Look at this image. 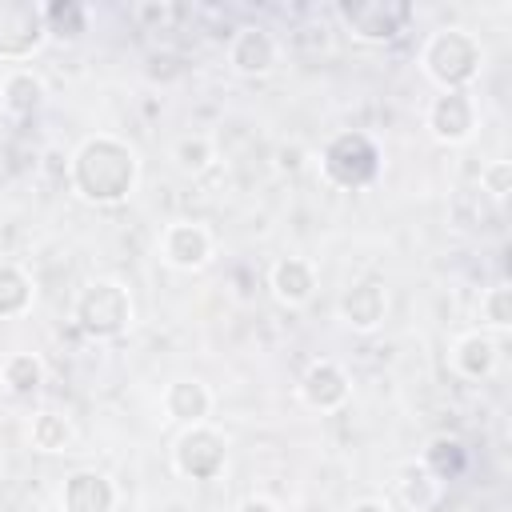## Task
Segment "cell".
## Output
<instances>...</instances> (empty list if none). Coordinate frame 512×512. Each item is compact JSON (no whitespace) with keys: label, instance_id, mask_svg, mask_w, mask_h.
<instances>
[{"label":"cell","instance_id":"6da1fadb","mask_svg":"<svg viewBox=\"0 0 512 512\" xmlns=\"http://www.w3.org/2000/svg\"><path fill=\"white\" fill-rule=\"evenodd\" d=\"M68 184L84 204L116 208L140 184V156L128 140L112 132L84 136L68 156Z\"/></svg>","mask_w":512,"mask_h":512},{"label":"cell","instance_id":"7a4b0ae2","mask_svg":"<svg viewBox=\"0 0 512 512\" xmlns=\"http://www.w3.org/2000/svg\"><path fill=\"white\" fill-rule=\"evenodd\" d=\"M420 68L440 92H468L484 68V44L468 28H436L420 48Z\"/></svg>","mask_w":512,"mask_h":512},{"label":"cell","instance_id":"3957f363","mask_svg":"<svg viewBox=\"0 0 512 512\" xmlns=\"http://www.w3.org/2000/svg\"><path fill=\"white\" fill-rule=\"evenodd\" d=\"M132 316V296L120 280H88L72 300V324L96 344L120 340L132 328Z\"/></svg>","mask_w":512,"mask_h":512},{"label":"cell","instance_id":"277c9868","mask_svg":"<svg viewBox=\"0 0 512 512\" xmlns=\"http://www.w3.org/2000/svg\"><path fill=\"white\" fill-rule=\"evenodd\" d=\"M340 24L360 44H388L408 32L416 20V8L408 0H340L336 4Z\"/></svg>","mask_w":512,"mask_h":512},{"label":"cell","instance_id":"5b68a950","mask_svg":"<svg viewBox=\"0 0 512 512\" xmlns=\"http://www.w3.org/2000/svg\"><path fill=\"white\" fill-rule=\"evenodd\" d=\"M320 172L336 188H364L380 172V148L364 132H336L320 148Z\"/></svg>","mask_w":512,"mask_h":512},{"label":"cell","instance_id":"8992f818","mask_svg":"<svg viewBox=\"0 0 512 512\" xmlns=\"http://www.w3.org/2000/svg\"><path fill=\"white\" fill-rule=\"evenodd\" d=\"M48 44L44 12L36 0H0V60L24 64Z\"/></svg>","mask_w":512,"mask_h":512},{"label":"cell","instance_id":"52a82bcc","mask_svg":"<svg viewBox=\"0 0 512 512\" xmlns=\"http://www.w3.org/2000/svg\"><path fill=\"white\" fill-rule=\"evenodd\" d=\"M228 464V440L212 424H192L172 444V468L184 480H216Z\"/></svg>","mask_w":512,"mask_h":512},{"label":"cell","instance_id":"ba28073f","mask_svg":"<svg viewBox=\"0 0 512 512\" xmlns=\"http://www.w3.org/2000/svg\"><path fill=\"white\" fill-rule=\"evenodd\" d=\"M228 64H232V72H240L248 80L268 76L280 64V40L264 24H240L228 36Z\"/></svg>","mask_w":512,"mask_h":512},{"label":"cell","instance_id":"9c48e42d","mask_svg":"<svg viewBox=\"0 0 512 512\" xmlns=\"http://www.w3.org/2000/svg\"><path fill=\"white\" fill-rule=\"evenodd\" d=\"M212 232L196 220H176L160 232V260L176 272H200L212 260Z\"/></svg>","mask_w":512,"mask_h":512},{"label":"cell","instance_id":"30bf717a","mask_svg":"<svg viewBox=\"0 0 512 512\" xmlns=\"http://www.w3.org/2000/svg\"><path fill=\"white\" fill-rule=\"evenodd\" d=\"M424 124H428L432 140H440V144H464L476 132V100L468 92H440V96H432Z\"/></svg>","mask_w":512,"mask_h":512},{"label":"cell","instance_id":"8fae6325","mask_svg":"<svg viewBox=\"0 0 512 512\" xmlns=\"http://www.w3.org/2000/svg\"><path fill=\"white\" fill-rule=\"evenodd\" d=\"M296 392H300V400H304L312 412H336V408L348 404L352 380H348V372H344L336 360H312V364L304 368Z\"/></svg>","mask_w":512,"mask_h":512},{"label":"cell","instance_id":"7c38bea8","mask_svg":"<svg viewBox=\"0 0 512 512\" xmlns=\"http://www.w3.org/2000/svg\"><path fill=\"white\" fill-rule=\"evenodd\" d=\"M336 312L352 332H376L384 324V312H388V292L380 280H352L340 292Z\"/></svg>","mask_w":512,"mask_h":512},{"label":"cell","instance_id":"4fadbf2b","mask_svg":"<svg viewBox=\"0 0 512 512\" xmlns=\"http://www.w3.org/2000/svg\"><path fill=\"white\" fill-rule=\"evenodd\" d=\"M60 508L64 512H112L116 508V484H112V476H104L96 468H80V472L64 476V484H60Z\"/></svg>","mask_w":512,"mask_h":512},{"label":"cell","instance_id":"5bb4252c","mask_svg":"<svg viewBox=\"0 0 512 512\" xmlns=\"http://www.w3.org/2000/svg\"><path fill=\"white\" fill-rule=\"evenodd\" d=\"M268 288L284 308H304L316 296V264L308 256H280L268 268Z\"/></svg>","mask_w":512,"mask_h":512},{"label":"cell","instance_id":"9a60e30c","mask_svg":"<svg viewBox=\"0 0 512 512\" xmlns=\"http://www.w3.org/2000/svg\"><path fill=\"white\" fill-rule=\"evenodd\" d=\"M160 404H164V416H168V420L192 428V424H208L212 392H208L204 380H196V376H180V380H172V384L164 388Z\"/></svg>","mask_w":512,"mask_h":512},{"label":"cell","instance_id":"2e32d148","mask_svg":"<svg viewBox=\"0 0 512 512\" xmlns=\"http://www.w3.org/2000/svg\"><path fill=\"white\" fill-rule=\"evenodd\" d=\"M44 100H48V88H44V80H40L32 68L16 64V68H8V72L0 76V108H4L8 116L28 120V116H36V112L44 108Z\"/></svg>","mask_w":512,"mask_h":512},{"label":"cell","instance_id":"e0dca14e","mask_svg":"<svg viewBox=\"0 0 512 512\" xmlns=\"http://www.w3.org/2000/svg\"><path fill=\"white\" fill-rule=\"evenodd\" d=\"M448 360H452L456 376H464V380H488L496 372V364H500V348H496V340L488 332L476 328V332L456 336Z\"/></svg>","mask_w":512,"mask_h":512},{"label":"cell","instance_id":"ac0fdd59","mask_svg":"<svg viewBox=\"0 0 512 512\" xmlns=\"http://www.w3.org/2000/svg\"><path fill=\"white\" fill-rule=\"evenodd\" d=\"M40 12H44V32L56 44H76L92 20V8L80 0H48V4H40Z\"/></svg>","mask_w":512,"mask_h":512},{"label":"cell","instance_id":"d6986e66","mask_svg":"<svg viewBox=\"0 0 512 512\" xmlns=\"http://www.w3.org/2000/svg\"><path fill=\"white\" fill-rule=\"evenodd\" d=\"M36 288L20 264H0V320H16L32 308Z\"/></svg>","mask_w":512,"mask_h":512},{"label":"cell","instance_id":"ffe728a7","mask_svg":"<svg viewBox=\"0 0 512 512\" xmlns=\"http://www.w3.org/2000/svg\"><path fill=\"white\" fill-rule=\"evenodd\" d=\"M0 380L12 396H36L44 388V360L36 352H12L0 368Z\"/></svg>","mask_w":512,"mask_h":512},{"label":"cell","instance_id":"44dd1931","mask_svg":"<svg viewBox=\"0 0 512 512\" xmlns=\"http://www.w3.org/2000/svg\"><path fill=\"white\" fill-rule=\"evenodd\" d=\"M72 436H76L72 432V420L64 412H52V408L36 412L32 424H28V440H32L36 452H68Z\"/></svg>","mask_w":512,"mask_h":512},{"label":"cell","instance_id":"7402d4cb","mask_svg":"<svg viewBox=\"0 0 512 512\" xmlns=\"http://www.w3.org/2000/svg\"><path fill=\"white\" fill-rule=\"evenodd\" d=\"M396 492H400V500L408 504V508H428L432 500H436V492H440V480L424 468V464H404L400 468V476H396Z\"/></svg>","mask_w":512,"mask_h":512},{"label":"cell","instance_id":"603a6c76","mask_svg":"<svg viewBox=\"0 0 512 512\" xmlns=\"http://www.w3.org/2000/svg\"><path fill=\"white\" fill-rule=\"evenodd\" d=\"M436 480H448L464 468V448L456 436H432L428 448H424V460H420Z\"/></svg>","mask_w":512,"mask_h":512},{"label":"cell","instance_id":"cb8c5ba5","mask_svg":"<svg viewBox=\"0 0 512 512\" xmlns=\"http://www.w3.org/2000/svg\"><path fill=\"white\" fill-rule=\"evenodd\" d=\"M172 160H176L180 172H192V176H196V172H204V168L216 160V152H212V140H208V136H200V132L192 136V132H188V136H180V140L172 144Z\"/></svg>","mask_w":512,"mask_h":512},{"label":"cell","instance_id":"d4e9b609","mask_svg":"<svg viewBox=\"0 0 512 512\" xmlns=\"http://www.w3.org/2000/svg\"><path fill=\"white\" fill-rule=\"evenodd\" d=\"M480 320L492 328V332H508L512 328V288L500 280L492 284L484 296H480Z\"/></svg>","mask_w":512,"mask_h":512},{"label":"cell","instance_id":"484cf974","mask_svg":"<svg viewBox=\"0 0 512 512\" xmlns=\"http://www.w3.org/2000/svg\"><path fill=\"white\" fill-rule=\"evenodd\" d=\"M132 16L144 24V28H152V32H164L176 16H180V8L176 4H168V0H140L136 8H132Z\"/></svg>","mask_w":512,"mask_h":512},{"label":"cell","instance_id":"4316f807","mask_svg":"<svg viewBox=\"0 0 512 512\" xmlns=\"http://www.w3.org/2000/svg\"><path fill=\"white\" fill-rule=\"evenodd\" d=\"M480 184H484V192H488L492 200H508V192H512V164H508V160L484 164V168H480Z\"/></svg>","mask_w":512,"mask_h":512},{"label":"cell","instance_id":"83f0119b","mask_svg":"<svg viewBox=\"0 0 512 512\" xmlns=\"http://www.w3.org/2000/svg\"><path fill=\"white\" fill-rule=\"evenodd\" d=\"M304 156H308V152L296 148V144H292V148H276V168H280V172H300V168H304Z\"/></svg>","mask_w":512,"mask_h":512},{"label":"cell","instance_id":"f1b7e54d","mask_svg":"<svg viewBox=\"0 0 512 512\" xmlns=\"http://www.w3.org/2000/svg\"><path fill=\"white\" fill-rule=\"evenodd\" d=\"M236 512H280V508H276L268 496H248V500H244Z\"/></svg>","mask_w":512,"mask_h":512},{"label":"cell","instance_id":"f546056e","mask_svg":"<svg viewBox=\"0 0 512 512\" xmlns=\"http://www.w3.org/2000/svg\"><path fill=\"white\" fill-rule=\"evenodd\" d=\"M352 512H388V504L368 496V500H356V504H352Z\"/></svg>","mask_w":512,"mask_h":512}]
</instances>
